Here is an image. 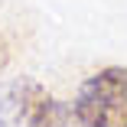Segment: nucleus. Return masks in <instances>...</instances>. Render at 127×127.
<instances>
[{"label":"nucleus","mask_w":127,"mask_h":127,"mask_svg":"<svg viewBox=\"0 0 127 127\" xmlns=\"http://www.w3.org/2000/svg\"><path fill=\"white\" fill-rule=\"evenodd\" d=\"M78 127H127V68L108 65L78 85L72 101Z\"/></svg>","instance_id":"1"},{"label":"nucleus","mask_w":127,"mask_h":127,"mask_svg":"<svg viewBox=\"0 0 127 127\" xmlns=\"http://www.w3.org/2000/svg\"><path fill=\"white\" fill-rule=\"evenodd\" d=\"M42 98H46V91L36 82H26V78L0 82V127H16L20 121L26 124L30 111Z\"/></svg>","instance_id":"2"},{"label":"nucleus","mask_w":127,"mask_h":127,"mask_svg":"<svg viewBox=\"0 0 127 127\" xmlns=\"http://www.w3.org/2000/svg\"><path fill=\"white\" fill-rule=\"evenodd\" d=\"M7 62H10V46H7V39H3V33H0V72L7 68Z\"/></svg>","instance_id":"4"},{"label":"nucleus","mask_w":127,"mask_h":127,"mask_svg":"<svg viewBox=\"0 0 127 127\" xmlns=\"http://www.w3.org/2000/svg\"><path fill=\"white\" fill-rule=\"evenodd\" d=\"M26 127H78V121H75V114H72V104H62V101L46 95L30 111Z\"/></svg>","instance_id":"3"}]
</instances>
